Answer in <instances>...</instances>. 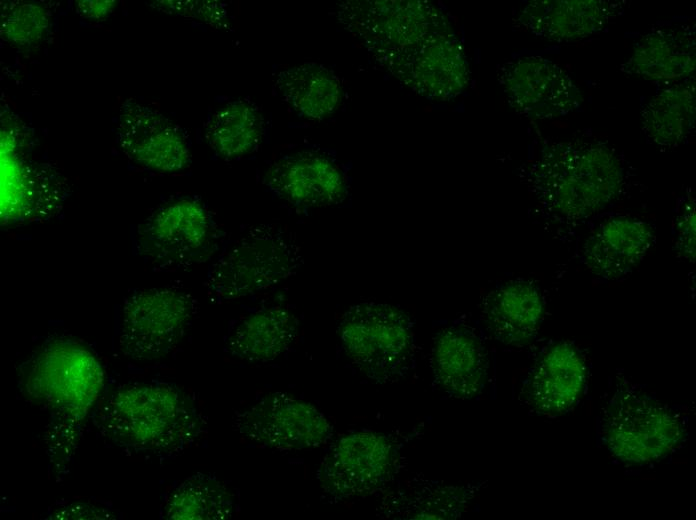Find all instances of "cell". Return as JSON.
Masks as SVG:
<instances>
[{"label":"cell","mask_w":696,"mask_h":520,"mask_svg":"<svg viewBox=\"0 0 696 520\" xmlns=\"http://www.w3.org/2000/svg\"><path fill=\"white\" fill-rule=\"evenodd\" d=\"M210 216L193 199H180L159 209L140 234V250L162 268H180L203 261L213 250Z\"/></svg>","instance_id":"obj_12"},{"label":"cell","mask_w":696,"mask_h":520,"mask_svg":"<svg viewBox=\"0 0 696 520\" xmlns=\"http://www.w3.org/2000/svg\"><path fill=\"white\" fill-rule=\"evenodd\" d=\"M23 380L27 394L48 409L55 421L50 434L52 451L61 444L62 457H67L80 422L102 388L104 373L99 361L74 341L56 340L32 358Z\"/></svg>","instance_id":"obj_3"},{"label":"cell","mask_w":696,"mask_h":520,"mask_svg":"<svg viewBox=\"0 0 696 520\" xmlns=\"http://www.w3.org/2000/svg\"><path fill=\"white\" fill-rule=\"evenodd\" d=\"M436 382L447 394L462 399L484 388L488 360L484 344L471 328L453 325L436 337L431 355Z\"/></svg>","instance_id":"obj_19"},{"label":"cell","mask_w":696,"mask_h":520,"mask_svg":"<svg viewBox=\"0 0 696 520\" xmlns=\"http://www.w3.org/2000/svg\"><path fill=\"white\" fill-rule=\"evenodd\" d=\"M695 60V24L663 22L634 43L620 71L628 76L672 84L694 77Z\"/></svg>","instance_id":"obj_15"},{"label":"cell","mask_w":696,"mask_h":520,"mask_svg":"<svg viewBox=\"0 0 696 520\" xmlns=\"http://www.w3.org/2000/svg\"><path fill=\"white\" fill-rule=\"evenodd\" d=\"M394 75L418 94L443 101L462 93L469 81L468 63L454 33L430 41Z\"/></svg>","instance_id":"obj_20"},{"label":"cell","mask_w":696,"mask_h":520,"mask_svg":"<svg viewBox=\"0 0 696 520\" xmlns=\"http://www.w3.org/2000/svg\"><path fill=\"white\" fill-rule=\"evenodd\" d=\"M654 239V229L646 221L614 215L590 231L581 250V260L594 276L618 280L638 266Z\"/></svg>","instance_id":"obj_17"},{"label":"cell","mask_w":696,"mask_h":520,"mask_svg":"<svg viewBox=\"0 0 696 520\" xmlns=\"http://www.w3.org/2000/svg\"><path fill=\"white\" fill-rule=\"evenodd\" d=\"M469 493L464 487L441 486L433 482L424 486L408 485L384 498L381 508L387 517L394 518H454L465 507Z\"/></svg>","instance_id":"obj_27"},{"label":"cell","mask_w":696,"mask_h":520,"mask_svg":"<svg viewBox=\"0 0 696 520\" xmlns=\"http://www.w3.org/2000/svg\"><path fill=\"white\" fill-rule=\"evenodd\" d=\"M276 85L286 103L299 116L309 120L330 116L342 101L339 78L318 63H303L279 72Z\"/></svg>","instance_id":"obj_24"},{"label":"cell","mask_w":696,"mask_h":520,"mask_svg":"<svg viewBox=\"0 0 696 520\" xmlns=\"http://www.w3.org/2000/svg\"><path fill=\"white\" fill-rule=\"evenodd\" d=\"M497 78L508 104L518 114L545 120L579 109L582 94L570 74L541 56H522L502 63Z\"/></svg>","instance_id":"obj_11"},{"label":"cell","mask_w":696,"mask_h":520,"mask_svg":"<svg viewBox=\"0 0 696 520\" xmlns=\"http://www.w3.org/2000/svg\"><path fill=\"white\" fill-rule=\"evenodd\" d=\"M338 334L352 363L375 382L396 381L413 365V325L408 315L395 306L356 304L342 316Z\"/></svg>","instance_id":"obj_6"},{"label":"cell","mask_w":696,"mask_h":520,"mask_svg":"<svg viewBox=\"0 0 696 520\" xmlns=\"http://www.w3.org/2000/svg\"><path fill=\"white\" fill-rule=\"evenodd\" d=\"M587 367L580 351L569 342L546 348L524 384V395L537 412L555 416L572 409L583 395Z\"/></svg>","instance_id":"obj_18"},{"label":"cell","mask_w":696,"mask_h":520,"mask_svg":"<svg viewBox=\"0 0 696 520\" xmlns=\"http://www.w3.org/2000/svg\"><path fill=\"white\" fill-rule=\"evenodd\" d=\"M673 240L678 257L693 263L695 260V200L691 194L682 196L678 202Z\"/></svg>","instance_id":"obj_30"},{"label":"cell","mask_w":696,"mask_h":520,"mask_svg":"<svg viewBox=\"0 0 696 520\" xmlns=\"http://www.w3.org/2000/svg\"><path fill=\"white\" fill-rule=\"evenodd\" d=\"M194 313V299L181 290L155 288L135 292L121 309L119 349L134 360L160 358L176 347Z\"/></svg>","instance_id":"obj_8"},{"label":"cell","mask_w":696,"mask_h":520,"mask_svg":"<svg viewBox=\"0 0 696 520\" xmlns=\"http://www.w3.org/2000/svg\"><path fill=\"white\" fill-rule=\"evenodd\" d=\"M399 450L388 436L359 431L339 438L317 471L322 491L332 500L367 496L383 489L398 469Z\"/></svg>","instance_id":"obj_9"},{"label":"cell","mask_w":696,"mask_h":520,"mask_svg":"<svg viewBox=\"0 0 696 520\" xmlns=\"http://www.w3.org/2000/svg\"><path fill=\"white\" fill-rule=\"evenodd\" d=\"M166 7V11L175 14L196 17L205 22L215 23L226 19V10L218 2L209 1H165L161 2Z\"/></svg>","instance_id":"obj_31"},{"label":"cell","mask_w":696,"mask_h":520,"mask_svg":"<svg viewBox=\"0 0 696 520\" xmlns=\"http://www.w3.org/2000/svg\"><path fill=\"white\" fill-rule=\"evenodd\" d=\"M695 78L672 83L645 101L640 111L641 130L657 147L684 144L695 129Z\"/></svg>","instance_id":"obj_23"},{"label":"cell","mask_w":696,"mask_h":520,"mask_svg":"<svg viewBox=\"0 0 696 520\" xmlns=\"http://www.w3.org/2000/svg\"><path fill=\"white\" fill-rule=\"evenodd\" d=\"M117 130L123 152L142 166L172 173L190 164L189 146L181 129L152 108L126 104Z\"/></svg>","instance_id":"obj_14"},{"label":"cell","mask_w":696,"mask_h":520,"mask_svg":"<svg viewBox=\"0 0 696 520\" xmlns=\"http://www.w3.org/2000/svg\"><path fill=\"white\" fill-rule=\"evenodd\" d=\"M543 217L575 228L618 202L630 181L628 164L601 140L544 144L524 171Z\"/></svg>","instance_id":"obj_1"},{"label":"cell","mask_w":696,"mask_h":520,"mask_svg":"<svg viewBox=\"0 0 696 520\" xmlns=\"http://www.w3.org/2000/svg\"><path fill=\"white\" fill-rule=\"evenodd\" d=\"M109 514L100 512V509L87 507L86 505L70 504L68 506H59L54 508L50 513V518L68 519V518H107Z\"/></svg>","instance_id":"obj_32"},{"label":"cell","mask_w":696,"mask_h":520,"mask_svg":"<svg viewBox=\"0 0 696 520\" xmlns=\"http://www.w3.org/2000/svg\"><path fill=\"white\" fill-rule=\"evenodd\" d=\"M626 1L538 0L528 2L517 21L549 42H569L599 34L625 11Z\"/></svg>","instance_id":"obj_16"},{"label":"cell","mask_w":696,"mask_h":520,"mask_svg":"<svg viewBox=\"0 0 696 520\" xmlns=\"http://www.w3.org/2000/svg\"><path fill=\"white\" fill-rule=\"evenodd\" d=\"M113 1H80L78 10L84 16L99 18L112 10Z\"/></svg>","instance_id":"obj_33"},{"label":"cell","mask_w":696,"mask_h":520,"mask_svg":"<svg viewBox=\"0 0 696 520\" xmlns=\"http://www.w3.org/2000/svg\"><path fill=\"white\" fill-rule=\"evenodd\" d=\"M300 248L285 231L270 226L246 230L210 266L207 290L216 300L232 301L267 290L294 275Z\"/></svg>","instance_id":"obj_5"},{"label":"cell","mask_w":696,"mask_h":520,"mask_svg":"<svg viewBox=\"0 0 696 520\" xmlns=\"http://www.w3.org/2000/svg\"><path fill=\"white\" fill-rule=\"evenodd\" d=\"M235 511V495L215 476L197 473L172 489L161 509L164 519L231 518Z\"/></svg>","instance_id":"obj_25"},{"label":"cell","mask_w":696,"mask_h":520,"mask_svg":"<svg viewBox=\"0 0 696 520\" xmlns=\"http://www.w3.org/2000/svg\"><path fill=\"white\" fill-rule=\"evenodd\" d=\"M264 182L278 198L299 207H322L341 202L347 192L340 164L325 153L304 150L272 163Z\"/></svg>","instance_id":"obj_13"},{"label":"cell","mask_w":696,"mask_h":520,"mask_svg":"<svg viewBox=\"0 0 696 520\" xmlns=\"http://www.w3.org/2000/svg\"><path fill=\"white\" fill-rule=\"evenodd\" d=\"M205 137L219 156L227 159L242 157L258 148L262 141V115L251 102L227 103L208 120Z\"/></svg>","instance_id":"obj_26"},{"label":"cell","mask_w":696,"mask_h":520,"mask_svg":"<svg viewBox=\"0 0 696 520\" xmlns=\"http://www.w3.org/2000/svg\"><path fill=\"white\" fill-rule=\"evenodd\" d=\"M297 316L285 306H270L240 318L228 332L225 350L248 362H268L284 354L298 334Z\"/></svg>","instance_id":"obj_22"},{"label":"cell","mask_w":696,"mask_h":520,"mask_svg":"<svg viewBox=\"0 0 696 520\" xmlns=\"http://www.w3.org/2000/svg\"><path fill=\"white\" fill-rule=\"evenodd\" d=\"M234 428L252 443L279 451L312 449L333 434L327 417L311 403L276 392L236 413Z\"/></svg>","instance_id":"obj_10"},{"label":"cell","mask_w":696,"mask_h":520,"mask_svg":"<svg viewBox=\"0 0 696 520\" xmlns=\"http://www.w3.org/2000/svg\"><path fill=\"white\" fill-rule=\"evenodd\" d=\"M14 156L11 150L1 157V212L11 216L26 212L32 197L28 171Z\"/></svg>","instance_id":"obj_28"},{"label":"cell","mask_w":696,"mask_h":520,"mask_svg":"<svg viewBox=\"0 0 696 520\" xmlns=\"http://www.w3.org/2000/svg\"><path fill=\"white\" fill-rule=\"evenodd\" d=\"M544 315V302L537 285L517 279L501 284L484 300L482 318L498 341L512 346L529 343Z\"/></svg>","instance_id":"obj_21"},{"label":"cell","mask_w":696,"mask_h":520,"mask_svg":"<svg viewBox=\"0 0 696 520\" xmlns=\"http://www.w3.org/2000/svg\"><path fill=\"white\" fill-rule=\"evenodd\" d=\"M96 423L123 450L161 457L190 447L206 427L188 392L158 381L118 388L102 402Z\"/></svg>","instance_id":"obj_2"},{"label":"cell","mask_w":696,"mask_h":520,"mask_svg":"<svg viewBox=\"0 0 696 520\" xmlns=\"http://www.w3.org/2000/svg\"><path fill=\"white\" fill-rule=\"evenodd\" d=\"M6 37L17 43H30L41 37L47 19L43 10L33 4H23L11 11L3 21Z\"/></svg>","instance_id":"obj_29"},{"label":"cell","mask_w":696,"mask_h":520,"mask_svg":"<svg viewBox=\"0 0 696 520\" xmlns=\"http://www.w3.org/2000/svg\"><path fill=\"white\" fill-rule=\"evenodd\" d=\"M339 12L346 28L392 73L430 41L453 33L440 11L426 2L351 1Z\"/></svg>","instance_id":"obj_4"},{"label":"cell","mask_w":696,"mask_h":520,"mask_svg":"<svg viewBox=\"0 0 696 520\" xmlns=\"http://www.w3.org/2000/svg\"><path fill=\"white\" fill-rule=\"evenodd\" d=\"M602 439L628 464H646L673 453L686 434L684 420L666 404L631 387L615 391L603 412Z\"/></svg>","instance_id":"obj_7"}]
</instances>
